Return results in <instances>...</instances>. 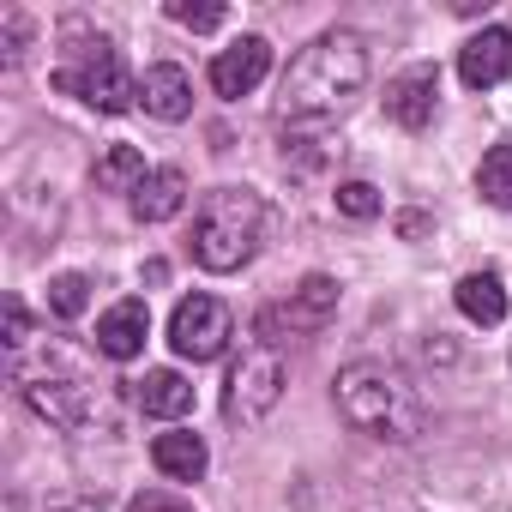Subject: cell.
Returning a JSON list of instances; mask_svg holds the SVG:
<instances>
[{"mask_svg": "<svg viewBox=\"0 0 512 512\" xmlns=\"http://www.w3.org/2000/svg\"><path fill=\"white\" fill-rule=\"evenodd\" d=\"M127 512H193V506H181L175 494H157V488H151V494H139Z\"/></svg>", "mask_w": 512, "mask_h": 512, "instance_id": "d4e9b609", "label": "cell"}, {"mask_svg": "<svg viewBox=\"0 0 512 512\" xmlns=\"http://www.w3.org/2000/svg\"><path fill=\"white\" fill-rule=\"evenodd\" d=\"M0 31H7V67L25 55V19L19 13H0Z\"/></svg>", "mask_w": 512, "mask_h": 512, "instance_id": "cb8c5ba5", "label": "cell"}, {"mask_svg": "<svg viewBox=\"0 0 512 512\" xmlns=\"http://www.w3.org/2000/svg\"><path fill=\"white\" fill-rule=\"evenodd\" d=\"M139 103H145V115H157V121H187L193 115V79L181 73V67H145V79H139Z\"/></svg>", "mask_w": 512, "mask_h": 512, "instance_id": "4fadbf2b", "label": "cell"}, {"mask_svg": "<svg viewBox=\"0 0 512 512\" xmlns=\"http://www.w3.org/2000/svg\"><path fill=\"white\" fill-rule=\"evenodd\" d=\"M151 464H157L169 482H199L205 464H211V452H205V440H199L193 428H169V434L151 440Z\"/></svg>", "mask_w": 512, "mask_h": 512, "instance_id": "5bb4252c", "label": "cell"}, {"mask_svg": "<svg viewBox=\"0 0 512 512\" xmlns=\"http://www.w3.org/2000/svg\"><path fill=\"white\" fill-rule=\"evenodd\" d=\"M332 314H338V278L314 272V278H302V284L290 290V302H278V308H266L260 320H253V332H260V344H272V350H278L284 338L320 332Z\"/></svg>", "mask_w": 512, "mask_h": 512, "instance_id": "52a82bcc", "label": "cell"}, {"mask_svg": "<svg viewBox=\"0 0 512 512\" xmlns=\"http://www.w3.org/2000/svg\"><path fill=\"white\" fill-rule=\"evenodd\" d=\"M19 386H25V404H31L43 422L67 428V434L109 422V404H103V392H97L91 380H79V374H55V368H49V374H25Z\"/></svg>", "mask_w": 512, "mask_h": 512, "instance_id": "8992f818", "label": "cell"}, {"mask_svg": "<svg viewBox=\"0 0 512 512\" xmlns=\"http://www.w3.org/2000/svg\"><path fill=\"white\" fill-rule=\"evenodd\" d=\"M187 205V175L181 169H151L133 193V217L139 223H169L175 211Z\"/></svg>", "mask_w": 512, "mask_h": 512, "instance_id": "9a60e30c", "label": "cell"}, {"mask_svg": "<svg viewBox=\"0 0 512 512\" xmlns=\"http://www.w3.org/2000/svg\"><path fill=\"white\" fill-rule=\"evenodd\" d=\"M91 175H97V187H103V193H139V181H145L151 169H145L139 145H109V151L97 157V169H91Z\"/></svg>", "mask_w": 512, "mask_h": 512, "instance_id": "ac0fdd59", "label": "cell"}, {"mask_svg": "<svg viewBox=\"0 0 512 512\" xmlns=\"http://www.w3.org/2000/svg\"><path fill=\"white\" fill-rule=\"evenodd\" d=\"M284 386H290L284 356H278L272 344H247V350L229 362V380H223V416H229V422H241V428L266 422V416L278 410Z\"/></svg>", "mask_w": 512, "mask_h": 512, "instance_id": "5b68a950", "label": "cell"}, {"mask_svg": "<svg viewBox=\"0 0 512 512\" xmlns=\"http://www.w3.org/2000/svg\"><path fill=\"white\" fill-rule=\"evenodd\" d=\"M476 193H482L488 205L512 211V145H494V151L482 157V169H476Z\"/></svg>", "mask_w": 512, "mask_h": 512, "instance_id": "d6986e66", "label": "cell"}, {"mask_svg": "<svg viewBox=\"0 0 512 512\" xmlns=\"http://www.w3.org/2000/svg\"><path fill=\"white\" fill-rule=\"evenodd\" d=\"M368 43L356 31H320L284 73V97H278V115L290 133H308V127H326L338 121L362 91H368Z\"/></svg>", "mask_w": 512, "mask_h": 512, "instance_id": "6da1fadb", "label": "cell"}, {"mask_svg": "<svg viewBox=\"0 0 512 512\" xmlns=\"http://www.w3.org/2000/svg\"><path fill=\"white\" fill-rule=\"evenodd\" d=\"M229 338H235V320L217 296H187L169 320V344H175L181 362H211V356L229 350Z\"/></svg>", "mask_w": 512, "mask_h": 512, "instance_id": "ba28073f", "label": "cell"}, {"mask_svg": "<svg viewBox=\"0 0 512 512\" xmlns=\"http://www.w3.org/2000/svg\"><path fill=\"white\" fill-rule=\"evenodd\" d=\"M458 314H464L470 326H500V320H506V290H500V278H494V272H470V278L458 284Z\"/></svg>", "mask_w": 512, "mask_h": 512, "instance_id": "e0dca14e", "label": "cell"}, {"mask_svg": "<svg viewBox=\"0 0 512 512\" xmlns=\"http://www.w3.org/2000/svg\"><path fill=\"white\" fill-rule=\"evenodd\" d=\"M338 410L350 428L374 434V440H392V446H410L422 428H428V404L416 392V380L380 356H362L338 374Z\"/></svg>", "mask_w": 512, "mask_h": 512, "instance_id": "7a4b0ae2", "label": "cell"}, {"mask_svg": "<svg viewBox=\"0 0 512 512\" xmlns=\"http://www.w3.org/2000/svg\"><path fill=\"white\" fill-rule=\"evenodd\" d=\"M338 211L356 217V223H368V217H380V193H374L368 181H344V187H338Z\"/></svg>", "mask_w": 512, "mask_h": 512, "instance_id": "7402d4cb", "label": "cell"}, {"mask_svg": "<svg viewBox=\"0 0 512 512\" xmlns=\"http://www.w3.org/2000/svg\"><path fill=\"white\" fill-rule=\"evenodd\" d=\"M49 308H55L61 320H79V314L91 308V278H85V272H61V278L49 284Z\"/></svg>", "mask_w": 512, "mask_h": 512, "instance_id": "ffe728a7", "label": "cell"}, {"mask_svg": "<svg viewBox=\"0 0 512 512\" xmlns=\"http://www.w3.org/2000/svg\"><path fill=\"white\" fill-rule=\"evenodd\" d=\"M43 512H103V500H91V494H61V500H49Z\"/></svg>", "mask_w": 512, "mask_h": 512, "instance_id": "484cf974", "label": "cell"}, {"mask_svg": "<svg viewBox=\"0 0 512 512\" xmlns=\"http://www.w3.org/2000/svg\"><path fill=\"white\" fill-rule=\"evenodd\" d=\"M506 73H512V31L488 25V31H476V37L458 49V79H464L470 91H488V85H500Z\"/></svg>", "mask_w": 512, "mask_h": 512, "instance_id": "8fae6325", "label": "cell"}, {"mask_svg": "<svg viewBox=\"0 0 512 512\" xmlns=\"http://www.w3.org/2000/svg\"><path fill=\"white\" fill-rule=\"evenodd\" d=\"M55 85H61L67 97L103 109V115H121V109L139 103V79L127 73V61L115 55V43H109V37H91L85 25L67 31V55H61V67H55Z\"/></svg>", "mask_w": 512, "mask_h": 512, "instance_id": "277c9868", "label": "cell"}, {"mask_svg": "<svg viewBox=\"0 0 512 512\" xmlns=\"http://www.w3.org/2000/svg\"><path fill=\"white\" fill-rule=\"evenodd\" d=\"M145 338H151V308L145 302H115L103 320H97V350L109 356V362H133L139 350H145Z\"/></svg>", "mask_w": 512, "mask_h": 512, "instance_id": "7c38bea8", "label": "cell"}, {"mask_svg": "<svg viewBox=\"0 0 512 512\" xmlns=\"http://www.w3.org/2000/svg\"><path fill=\"white\" fill-rule=\"evenodd\" d=\"M266 241V199L253 187H211L193 211V260L205 272H241Z\"/></svg>", "mask_w": 512, "mask_h": 512, "instance_id": "3957f363", "label": "cell"}, {"mask_svg": "<svg viewBox=\"0 0 512 512\" xmlns=\"http://www.w3.org/2000/svg\"><path fill=\"white\" fill-rule=\"evenodd\" d=\"M25 338H31V314L19 308V296H7V344L25 350Z\"/></svg>", "mask_w": 512, "mask_h": 512, "instance_id": "603a6c76", "label": "cell"}, {"mask_svg": "<svg viewBox=\"0 0 512 512\" xmlns=\"http://www.w3.org/2000/svg\"><path fill=\"white\" fill-rule=\"evenodd\" d=\"M133 398H139V410H145V416H157V422H181V416L193 410V386H187L175 368H151V374L139 380V392H133Z\"/></svg>", "mask_w": 512, "mask_h": 512, "instance_id": "2e32d148", "label": "cell"}, {"mask_svg": "<svg viewBox=\"0 0 512 512\" xmlns=\"http://www.w3.org/2000/svg\"><path fill=\"white\" fill-rule=\"evenodd\" d=\"M266 73H272V43L266 37H241L211 61V91L217 97H247V91H260Z\"/></svg>", "mask_w": 512, "mask_h": 512, "instance_id": "9c48e42d", "label": "cell"}, {"mask_svg": "<svg viewBox=\"0 0 512 512\" xmlns=\"http://www.w3.org/2000/svg\"><path fill=\"white\" fill-rule=\"evenodd\" d=\"M440 109V73L434 67H410L386 85V115L404 127V133H422Z\"/></svg>", "mask_w": 512, "mask_h": 512, "instance_id": "30bf717a", "label": "cell"}, {"mask_svg": "<svg viewBox=\"0 0 512 512\" xmlns=\"http://www.w3.org/2000/svg\"><path fill=\"white\" fill-rule=\"evenodd\" d=\"M169 19H175V25H187V31H217L229 13L217 7V0H205V7H193V0H169Z\"/></svg>", "mask_w": 512, "mask_h": 512, "instance_id": "44dd1931", "label": "cell"}]
</instances>
